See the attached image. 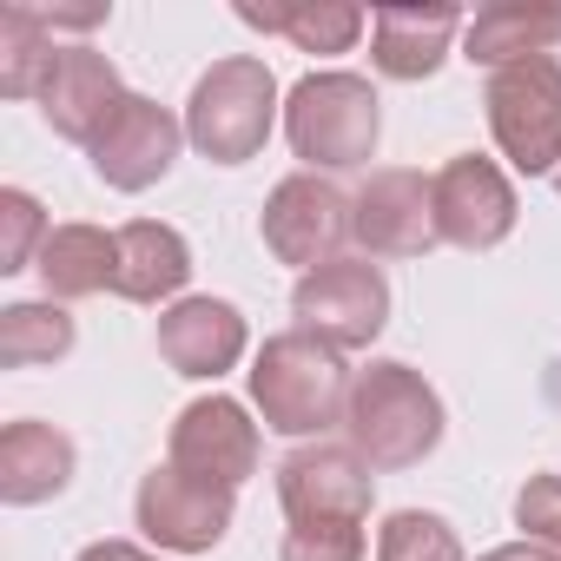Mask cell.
I'll use <instances>...</instances> for the list:
<instances>
[{
	"label": "cell",
	"mask_w": 561,
	"mask_h": 561,
	"mask_svg": "<svg viewBox=\"0 0 561 561\" xmlns=\"http://www.w3.org/2000/svg\"><path fill=\"white\" fill-rule=\"evenodd\" d=\"M430 198H436V238L443 244H462V251H489L515 231V185L502 179L495 159H449L436 179H430Z\"/></svg>",
	"instance_id": "cell-10"
},
{
	"label": "cell",
	"mask_w": 561,
	"mask_h": 561,
	"mask_svg": "<svg viewBox=\"0 0 561 561\" xmlns=\"http://www.w3.org/2000/svg\"><path fill=\"white\" fill-rule=\"evenodd\" d=\"M271 119H277V80H271V67L251 60V54H231V60H218V67L192 87L185 139H192L211 165H244V159L264 152Z\"/></svg>",
	"instance_id": "cell-3"
},
{
	"label": "cell",
	"mask_w": 561,
	"mask_h": 561,
	"mask_svg": "<svg viewBox=\"0 0 561 561\" xmlns=\"http://www.w3.org/2000/svg\"><path fill=\"white\" fill-rule=\"evenodd\" d=\"M60 67L54 27L34 8H0V93L8 100H41Z\"/></svg>",
	"instance_id": "cell-21"
},
{
	"label": "cell",
	"mask_w": 561,
	"mask_h": 561,
	"mask_svg": "<svg viewBox=\"0 0 561 561\" xmlns=\"http://www.w3.org/2000/svg\"><path fill=\"white\" fill-rule=\"evenodd\" d=\"M73 482V436H60L54 423H8L0 430V495L14 508H34L47 495H60Z\"/></svg>",
	"instance_id": "cell-18"
},
{
	"label": "cell",
	"mask_w": 561,
	"mask_h": 561,
	"mask_svg": "<svg viewBox=\"0 0 561 561\" xmlns=\"http://www.w3.org/2000/svg\"><path fill=\"white\" fill-rule=\"evenodd\" d=\"M172 462L205 476V482L238 489L244 476H257V423L231 397H198L172 423Z\"/></svg>",
	"instance_id": "cell-13"
},
{
	"label": "cell",
	"mask_w": 561,
	"mask_h": 561,
	"mask_svg": "<svg viewBox=\"0 0 561 561\" xmlns=\"http://www.w3.org/2000/svg\"><path fill=\"white\" fill-rule=\"evenodd\" d=\"M119 106H126L119 67H113L106 54H93V47H60V67H54V80H47V93H41L47 126H54L60 139H73V146L93 152L100 133L119 119Z\"/></svg>",
	"instance_id": "cell-14"
},
{
	"label": "cell",
	"mask_w": 561,
	"mask_h": 561,
	"mask_svg": "<svg viewBox=\"0 0 561 561\" xmlns=\"http://www.w3.org/2000/svg\"><path fill=\"white\" fill-rule=\"evenodd\" d=\"M159 357L179 377H225L244 357V318L225 298H179L159 318Z\"/></svg>",
	"instance_id": "cell-15"
},
{
	"label": "cell",
	"mask_w": 561,
	"mask_h": 561,
	"mask_svg": "<svg viewBox=\"0 0 561 561\" xmlns=\"http://www.w3.org/2000/svg\"><path fill=\"white\" fill-rule=\"evenodd\" d=\"M47 298L73 305V298H100L113 291V271H119V238L100 225H54V238L34 257Z\"/></svg>",
	"instance_id": "cell-20"
},
{
	"label": "cell",
	"mask_w": 561,
	"mask_h": 561,
	"mask_svg": "<svg viewBox=\"0 0 561 561\" xmlns=\"http://www.w3.org/2000/svg\"><path fill=\"white\" fill-rule=\"evenodd\" d=\"M113 238H119L113 291H119L126 305H159V298H172L185 277H192V244H185L172 225H159V218H133V225H119Z\"/></svg>",
	"instance_id": "cell-19"
},
{
	"label": "cell",
	"mask_w": 561,
	"mask_h": 561,
	"mask_svg": "<svg viewBox=\"0 0 561 561\" xmlns=\"http://www.w3.org/2000/svg\"><path fill=\"white\" fill-rule=\"evenodd\" d=\"M139 528L172 554H205L231 528V489L165 462V469H152L139 482Z\"/></svg>",
	"instance_id": "cell-9"
},
{
	"label": "cell",
	"mask_w": 561,
	"mask_h": 561,
	"mask_svg": "<svg viewBox=\"0 0 561 561\" xmlns=\"http://www.w3.org/2000/svg\"><path fill=\"white\" fill-rule=\"evenodd\" d=\"M489 133L515 172H554L561 165V67L554 60H522L489 73Z\"/></svg>",
	"instance_id": "cell-5"
},
{
	"label": "cell",
	"mask_w": 561,
	"mask_h": 561,
	"mask_svg": "<svg viewBox=\"0 0 561 561\" xmlns=\"http://www.w3.org/2000/svg\"><path fill=\"white\" fill-rule=\"evenodd\" d=\"M515 528H528L535 541H548L561 554V476H528L515 495Z\"/></svg>",
	"instance_id": "cell-27"
},
{
	"label": "cell",
	"mask_w": 561,
	"mask_h": 561,
	"mask_svg": "<svg viewBox=\"0 0 561 561\" xmlns=\"http://www.w3.org/2000/svg\"><path fill=\"white\" fill-rule=\"evenodd\" d=\"M277 561H364V528L357 522H298V528H285Z\"/></svg>",
	"instance_id": "cell-26"
},
{
	"label": "cell",
	"mask_w": 561,
	"mask_h": 561,
	"mask_svg": "<svg viewBox=\"0 0 561 561\" xmlns=\"http://www.w3.org/2000/svg\"><path fill=\"white\" fill-rule=\"evenodd\" d=\"M377 133H383V113L370 80L357 73H305L285 100V139L305 165L351 172L377 152Z\"/></svg>",
	"instance_id": "cell-4"
},
{
	"label": "cell",
	"mask_w": 561,
	"mask_h": 561,
	"mask_svg": "<svg viewBox=\"0 0 561 561\" xmlns=\"http://www.w3.org/2000/svg\"><path fill=\"white\" fill-rule=\"evenodd\" d=\"M377 561H462V541L430 508H397L377 528Z\"/></svg>",
	"instance_id": "cell-24"
},
{
	"label": "cell",
	"mask_w": 561,
	"mask_h": 561,
	"mask_svg": "<svg viewBox=\"0 0 561 561\" xmlns=\"http://www.w3.org/2000/svg\"><path fill=\"white\" fill-rule=\"evenodd\" d=\"M462 34V8H377L370 14V60L383 80H430L449 60V41Z\"/></svg>",
	"instance_id": "cell-16"
},
{
	"label": "cell",
	"mask_w": 561,
	"mask_h": 561,
	"mask_svg": "<svg viewBox=\"0 0 561 561\" xmlns=\"http://www.w3.org/2000/svg\"><path fill=\"white\" fill-rule=\"evenodd\" d=\"M179 139H185V126H179L159 100L126 93L119 119H113V126L100 133V146H93V172H100L113 192H146V185H159V179L172 172Z\"/></svg>",
	"instance_id": "cell-12"
},
{
	"label": "cell",
	"mask_w": 561,
	"mask_h": 561,
	"mask_svg": "<svg viewBox=\"0 0 561 561\" xmlns=\"http://www.w3.org/2000/svg\"><path fill=\"white\" fill-rule=\"evenodd\" d=\"M73 351V318L47 298V305H8L0 311V370H34Z\"/></svg>",
	"instance_id": "cell-23"
},
{
	"label": "cell",
	"mask_w": 561,
	"mask_h": 561,
	"mask_svg": "<svg viewBox=\"0 0 561 561\" xmlns=\"http://www.w3.org/2000/svg\"><path fill=\"white\" fill-rule=\"evenodd\" d=\"M277 502L298 522H357L370 515V462L351 443H305L277 462Z\"/></svg>",
	"instance_id": "cell-7"
},
{
	"label": "cell",
	"mask_w": 561,
	"mask_h": 561,
	"mask_svg": "<svg viewBox=\"0 0 561 561\" xmlns=\"http://www.w3.org/2000/svg\"><path fill=\"white\" fill-rule=\"evenodd\" d=\"M257 225H264V244L285 257V264L318 271L351 238V198L331 179H318V172H291L285 185L264 198V218Z\"/></svg>",
	"instance_id": "cell-8"
},
{
	"label": "cell",
	"mask_w": 561,
	"mask_h": 561,
	"mask_svg": "<svg viewBox=\"0 0 561 561\" xmlns=\"http://www.w3.org/2000/svg\"><path fill=\"white\" fill-rule=\"evenodd\" d=\"M351 383L357 377L344 370V351H331L311 331L264 337V351L251 364V403H257L264 430H277V436H324L331 423H344Z\"/></svg>",
	"instance_id": "cell-1"
},
{
	"label": "cell",
	"mask_w": 561,
	"mask_h": 561,
	"mask_svg": "<svg viewBox=\"0 0 561 561\" xmlns=\"http://www.w3.org/2000/svg\"><path fill=\"white\" fill-rule=\"evenodd\" d=\"M482 561H561L548 541H508V548H489Z\"/></svg>",
	"instance_id": "cell-28"
},
{
	"label": "cell",
	"mask_w": 561,
	"mask_h": 561,
	"mask_svg": "<svg viewBox=\"0 0 561 561\" xmlns=\"http://www.w3.org/2000/svg\"><path fill=\"white\" fill-rule=\"evenodd\" d=\"M238 21L257 27V34H285L305 54H344L364 34V14L337 8V0H324V8H238Z\"/></svg>",
	"instance_id": "cell-22"
},
{
	"label": "cell",
	"mask_w": 561,
	"mask_h": 561,
	"mask_svg": "<svg viewBox=\"0 0 561 561\" xmlns=\"http://www.w3.org/2000/svg\"><path fill=\"white\" fill-rule=\"evenodd\" d=\"M561 41V8L554 0H495L462 27V54L489 73L522 67V60H548Z\"/></svg>",
	"instance_id": "cell-17"
},
{
	"label": "cell",
	"mask_w": 561,
	"mask_h": 561,
	"mask_svg": "<svg viewBox=\"0 0 561 561\" xmlns=\"http://www.w3.org/2000/svg\"><path fill=\"white\" fill-rule=\"evenodd\" d=\"M351 238L370 257H423L436 244V198L423 172H370V185L351 198Z\"/></svg>",
	"instance_id": "cell-11"
},
{
	"label": "cell",
	"mask_w": 561,
	"mask_h": 561,
	"mask_svg": "<svg viewBox=\"0 0 561 561\" xmlns=\"http://www.w3.org/2000/svg\"><path fill=\"white\" fill-rule=\"evenodd\" d=\"M344 436L370 469H416L443 443V397L410 364H370L351 383Z\"/></svg>",
	"instance_id": "cell-2"
},
{
	"label": "cell",
	"mask_w": 561,
	"mask_h": 561,
	"mask_svg": "<svg viewBox=\"0 0 561 561\" xmlns=\"http://www.w3.org/2000/svg\"><path fill=\"white\" fill-rule=\"evenodd\" d=\"M554 192H561V172H554Z\"/></svg>",
	"instance_id": "cell-30"
},
{
	"label": "cell",
	"mask_w": 561,
	"mask_h": 561,
	"mask_svg": "<svg viewBox=\"0 0 561 561\" xmlns=\"http://www.w3.org/2000/svg\"><path fill=\"white\" fill-rule=\"evenodd\" d=\"M291 311H298V331L324 337L331 351H364V344H377V331L390 318V285L370 257H331L298 277Z\"/></svg>",
	"instance_id": "cell-6"
},
{
	"label": "cell",
	"mask_w": 561,
	"mask_h": 561,
	"mask_svg": "<svg viewBox=\"0 0 561 561\" xmlns=\"http://www.w3.org/2000/svg\"><path fill=\"white\" fill-rule=\"evenodd\" d=\"M47 238L54 231H47V218L27 192H0V271H27Z\"/></svg>",
	"instance_id": "cell-25"
},
{
	"label": "cell",
	"mask_w": 561,
	"mask_h": 561,
	"mask_svg": "<svg viewBox=\"0 0 561 561\" xmlns=\"http://www.w3.org/2000/svg\"><path fill=\"white\" fill-rule=\"evenodd\" d=\"M80 561H152V554L133 541H93V548H80Z\"/></svg>",
	"instance_id": "cell-29"
}]
</instances>
